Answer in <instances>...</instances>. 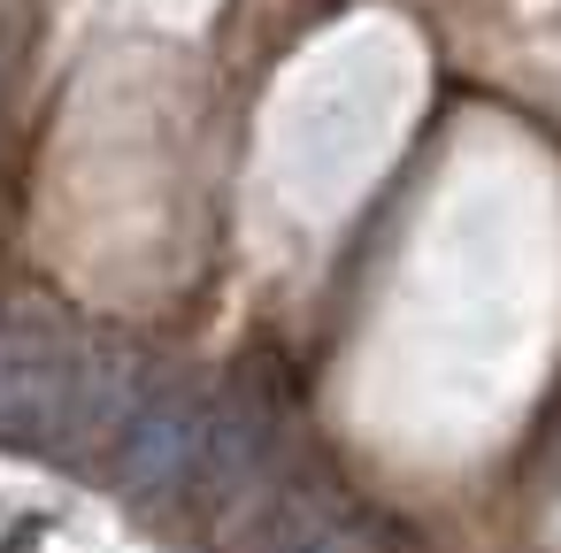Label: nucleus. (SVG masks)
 <instances>
[{
  "label": "nucleus",
  "instance_id": "1",
  "mask_svg": "<svg viewBox=\"0 0 561 553\" xmlns=\"http://www.w3.org/2000/svg\"><path fill=\"white\" fill-rule=\"evenodd\" d=\"M154 377L162 369L116 331L0 308V446L16 453H108Z\"/></svg>",
  "mask_w": 561,
  "mask_h": 553
},
{
  "label": "nucleus",
  "instance_id": "2",
  "mask_svg": "<svg viewBox=\"0 0 561 553\" xmlns=\"http://www.w3.org/2000/svg\"><path fill=\"white\" fill-rule=\"evenodd\" d=\"M224 538L231 553H385L377 515L300 469H270L254 492H239L224 507Z\"/></svg>",
  "mask_w": 561,
  "mask_h": 553
}]
</instances>
